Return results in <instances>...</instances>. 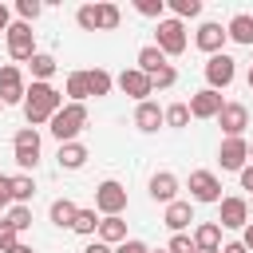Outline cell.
Wrapping results in <instances>:
<instances>
[{
    "instance_id": "obj_40",
    "label": "cell",
    "mask_w": 253,
    "mask_h": 253,
    "mask_svg": "<svg viewBox=\"0 0 253 253\" xmlns=\"http://www.w3.org/2000/svg\"><path fill=\"white\" fill-rule=\"evenodd\" d=\"M237 178H241V190H249V194H253V162H245Z\"/></svg>"
},
{
    "instance_id": "obj_30",
    "label": "cell",
    "mask_w": 253,
    "mask_h": 253,
    "mask_svg": "<svg viewBox=\"0 0 253 253\" xmlns=\"http://www.w3.org/2000/svg\"><path fill=\"white\" fill-rule=\"evenodd\" d=\"M71 233H79V237H95V233H99V213H95V206H91V210L79 206V213H75V221H71Z\"/></svg>"
},
{
    "instance_id": "obj_47",
    "label": "cell",
    "mask_w": 253,
    "mask_h": 253,
    "mask_svg": "<svg viewBox=\"0 0 253 253\" xmlns=\"http://www.w3.org/2000/svg\"><path fill=\"white\" fill-rule=\"evenodd\" d=\"M194 253H221V249H194Z\"/></svg>"
},
{
    "instance_id": "obj_41",
    "label": "cell",
    "mask_w": 253,
    "mask_h": 253,
    "mask_svg": "<svg viewBox=\"0 0 253 253\" xmlns=\"http://www.w3.org/2000/svg\"><path fill=\"white\" fill-rule=\"evenodd\" d=\"M12 206V194H8V174H0V213Z\"/></svg>"
},
{
    "instance_id": "obj_1",
    "label": "cell",
    "mask_w": 253,
    "mask_h": 253,
    "mask_svg": "<svg viewBox=\"0 0 253 253\" xmlns=\"http://www.w3.org/2000/svg\"><path fill=\"white\" fill-rule=\"evenodd\" d=\"M20 107H24L28 126H43V123H51V115L63 107V91H55L51 83H28Z\"/></svg>"
},
{
    "instance_id": "obj_48",
    "label": "cell",
    "mask_w": 253,
    "mask_h": 253,
    "mask_svg": "<svg viewBox=\"0 0 253 253\" xmlns=\"http://www.w3.org/2000/svg\"><path fill=\"white\" fill-rule=\"evenodd\" d=\"M249 91H253V67H249Z\"/></svg>"
},
{
    "instance_id": "obj_18",
    "label": "cell",
    "mask_w": 253,
    "mask_h": 253,
    "mask_svg": "<svg viewBox=\"0 0 253 253\" xmlns=\"http://www.w3.org/2000/svg\"><path fill=\"white\" fill-rule=\"evenodd\" d=\"M162 221H166V229L170 233H186L190 225H194V202H170L166 206V213H162Z\"/></svg>"
},
{
    "instance_id": "obj_11",
    "label": "cell",
    "mask_w": 253,
    "mask_h": 253,
    "mask_svg": "<svg viewBox=\"0 0 253 253\" xmlns=\"http://www.w3.org/2000/svg\"><path fill=\"white\" fill-rule=\"evenodd\" d=\"M115 87L123 91V95H130L134 103H146L154 91H150V75H142L138 67H123L119 71V79H115Z\"/></svg>"
},
{
    "instance_id": "obj_36",
    "label": "cell",
    "mask_w": 253,
    "mask_h": 253,
    "mask_svg": "<svg viewBox=\"0 0 253 253\" xmlns=\"http://www.w3.org/2000/svg\"><path fill=\"white\" fill-rule=\"evenodd\" d=\"M134 12H138V16H146V20H162L166 0H134Z\"/></svg>"
},
{
    "instance_id": "obj_17",
    "label": "cell",
    "mask_w": 253,
    "mask_h": 253,
    "mask_svg": "<svg viewBox=\"0 0 253 253\" xmlns=\"http://www.w3.org/2000/svg\"><path fill=\"white\" fill-rule=\"evenodd\" d=\"M150 198L154 202H162V206H170V202H178V174H170V170H158V174H150Z\"/></svg>"
},
{
    "instance_id": "obj_35",
    "label": "cell",
    "mask_w": 253,
    "mask_h": 253,
    "mask_svg": "<svg viewBox=\"0 0 253 253\" xmlns=\"http://www.w3.org/2000/svg\"><path fill=\"white\" fill-rule=\"evenodd\" d=\"M16 16H20L24 24H32V20L43 16V4H40V0H16Z\"/></svg>"
},
{
    "instance_id": "obj_24",
    "label": "cell",
    "mask_w": 253,
    "mask_h": 253,
    "mask_svg": "<svg viewBox=\"0 0 253 253\" xmlns=\"http://www.w3.org/2000/svg\"><path fill=\"white\" fill-rule=\"evenodd\" d=\"M28 67H32V83H51V75L59 71L55 55H47V51H36V55L28 59Z\"/></svg>"
},
{
    "instance_id": "obj_2",
    "label": "cell",
    "mask_w": 253,
    "mask_h": 253,
    "mask_svg": "<svg viewBox=\"0 0 253 253\" xmlns=\"http://www.w3.org/2000/svg\"><path fill=\"white\" fill-rule=\"evenodd\" d=\"M83 126H87V103H63V107L51 115V123H47V130L55 134L59 146H63V142H79Z\"/></svg>"
},
{
    "instance_id": "obj_38",
    "label": "cell",
    "mask_w": 253,
    "mask_h": 253,
    "mask_svg": "<svg viewBox=\"0 0 253 253\" xmlns=\"http://www.w3.org/2000/svg\"><path fill=\"white\" fill-rule=\"evenodd\" d=\"M166 253H194V237L190 233H174L170 245H166Z\"/></svg>"
},
{
    "instance_id": "obj_50",
    "label": "cell",
    "mask_w": 253,
    "mask_h": 253,
    "mask_svg": "<svg viewBox=\"0 0 253 253\" xmlns=\"http://www.w3.org/2000/svg\"><path fill=\"white\" fill-rule=\"evenodd\" d=\"M150 253H166V249H150Z\"/></svg>"
},
{
    "instance_id": "obj_33",
    "label": "cell",
    "mask_w": 253,
    "mask_h": 253,
    "mask_svg": "<svg viewBox=\"0 0 253 253\" xmlns=\"http://www.w3.org/2000/svg\"><path fill=\"white\" fill-rule=\"evenodd\" d=\"M4 221H8L16 233L32 229V206H8V210H4Z\"/></svg>"
},
{
    "instance_id": "obj_29",
    "label": "cell",
    "mask_w": 253,
    "mask_h": 253,
    "mask_svg": "<svg viewBox=\"0 0 253 253\" xmlns=\"http://www.w3.org/2000/svg\"><path fill=\"white\" fill-rule=\"evenodd\" d=\"M63 95H67V103H87L91 99L87 95V71H71L63 83Z\"/></svg>"
},
{
    "instance_id": "obj_14",
    "label": "cell",
    "mask_w": 253,
    "mask_h": 253,
    "mask_svg": "<svg viewBox=\"0 0 253 253\" xmlns=\"http://www.w3.org/2000/svg\"><path fill=\"white\" fill-rule=\"evenodd\" d=\"M217 123H221V134H225V138H245L249 107H245V103H225L221 115H217Z\"/></svg>"
},
{
    "instance_id": "obj_31",
    "label": "cell",
    "mask_w": 253,
    "mask_h": 253,
    "mask_svg": "<svg viewBox=\"0 0 253 253\" xmlns=\"http://www.w3.org/2000/svg\"><path fill=\"white\" fill-rule=\"evenodd\" d=\"M166 8L174 12V20H198L202 16V0H166Z\"/></svg>"
},
{
    "instance_id": "obj_3",
    "label": "cell",
    "mask_w": 253,
    "mask_h": 253,
    "mask_svg": "<svg viewBox=\"0 0 253 253\" xmlns=\"http://www.w3.org/2000/svg\"><path fill=\"white\" fill-rule=\"evenodd\" d=\"M75 24H79L83 32H115V28L123 24V12H119V4L99 0V4H83V8L75 12Z\"/></svg>"
},
{
    "instance_id": "obj_45",
    "label": "cell",
    "mask_w": 253,
    "mask_h": 253,
    "mask_svg": "<svg viewBox=\"0 0 253 253\" xmlns=\"http://www.w3.org/2000/svg\"><path fill=\"white\" fill-rule=\"evenodd\" d=\"M241 245H245V249H253V221L241 229Z\"/></svg>"
},
{
    "instance_id": "obj_15",
    "label": "cell",
    "mask_w": 253,
    "mask_h": 253,
    "mask_svg": "<svg viewBox=\"0 0 253 253\" xmlns=\"http://www.w3.org/2000/svg\"><path fill=\"white\" fill-rule=\"evenodd\" d=\"M217 162H221V170H237L241 174V166L249 162V138H221Z\"/></svg>"
},
{
    "instance_id": "obj_5",
    "label": "cell",
    "mask_w": 253,
    "mask_h": 253,
    "mask_svg": "<svg viewBox=\"0 0 253 253\" xmlns=\"http://www.w3.org/2000/svg\"><path fill=\"white\" fill-rule=\"evenodd\" d=\"M4 43H8V55L16 59V67H20V63H28V59L36 55V32H32V24L12 20V24H8V32H4Z\"/></svg>"
},
{
    "instance_id": "obj_26",
    "label": "cell",
    "mask_w": 253,
    "mask_h": 253,
    "mask_svg": "<svg viewBox=\"0 0 253 253\" xmlns=\"http://www.w3.org/2000/svg\"><path fill=\"white\" fill-rule=\"evenodd\" d=\"M194 249H221V225L217 221L194 225Z\"/></svg>"
},
{
    "instance_id": "obj_34",
    "label": "cell",
    "mask_w": 253,
    "mask_h": 253,
    "mask_svg": "<svg viewBox=\"0 0 253 253\" xmlns=\"http://www.w3.org/2000/svg\"><path fill=\"white\" fill-rule=\"evenodd\" d=\"M178 83V71H174V63H166V67H158L154 75H150V91H170Z\"/></svg>"
},
{
    "instance_id": "obj_12",
    "label": "cell",
    "mask_w": 253,
    "mask_h": 253,
    "mask_svg": "<svg viewBox=\"0 0 253 253\" xmlns=\"http://www.w3.org/2000/svg\"><path fill=\"white\" fill-rule=\"evenodd\" d=\"M217 206H221V213H217V225H221V229H245V225H249V202H245V198L229 194V198H221Z\"/></svg>"
},
{
    "instance_id": "obj_21",
    "label": "cell",
    "mask_w": 253,
    "mask_h": 253,
    "mask_svg": "<svg viewBox=\"0 0 253 253\" xmlns=\"http://www.w3.org/2000/svg\"><path fill=\"white\" fill-rule=\"evenodd\" d=\"M8 194H12V206H28L36 198V178L32 174H8Z\"/></svg>"
},
{
    "instance_id": "obj_10",
    "label": "cell",
    "mask_w": 253,
    "mask_h": 253,
    "mask_svg": "<svg viewBox=\"0 0 253 253\" xmlns=\"http://www.w3.org/2000/svg\"><path fill=\"white\" fill-rule=\"evenodd\" d=\"M24 91H28L24 71H20L16 63H4V67H0V103H4V107H16V103H24Z\"/></svg>"
},
{
    "instance_id": "obj_9",
    "label": "cell",
    "mask_w": 253,
    "mask_h": 253,
    "mask_svg": "<svg viewBox=\"0 0 253 253\" xmlns=\"http://www.w3.org/2000/svg\"><path fill=\"white\" fill-rule=\"evenodd\" d=\"M190 202L198 206H217L221 202V182L213 170H194L190 174Z\"/></svg>"
},
{
    "instance_id": "obj_46",
    "label": "cell",
    "mask_w": 253,
    "mask_h": 253,
    "mask_svg": "<svg viewBox=\"0 0 253 253\" xmlns=\"http://www.w3.org/2000/svg\"><path fill=\"white\" fill-rule=\"evenodd\" d=\"M12 253H36V249H32V245H16Z\"/></svg>"
},
{
    "instance_id": "obj_19",
    "label": "cell",
    "mask_w": 253,
    "mask_h": 253,
    "mask_svg": "<svg viewBox=\"0 0 253 253\" xmlns=\"http://www.w3.org/2000/svg\"><path fill=\"white\" fill-rule=\"evenodd\" d=\"M134 126H138L142 134H154L158 126H166V123H162V107H158V103H150V99H146V103H138V107H134Z\"/></svg>"
},
{
    "instance_id": "obj_28",
    "label": "cell",
    "mask_w": 253,
    "mask_h": 253,
    "mask_svg": "<svg viewBox=\"0 0 253 253\" xmlns=\"http://www.w3.org/2000/svg\"><path fill=\"white\" fill-rule=\"evenodd\" d=\"M111 87H115V75H111V71H103V67H91V71H87V95H91V99L111 95Z\"/></svg>"
},
{
    "instance_id": "obj_37",
    "label": "cell",
    "mask_w": 253,
    "mask_h": 253,
    "mask_svg": "<svg viewBox=\"0 0 253 253\" xmlns=\"http://www.w3.org/2000/svg\"><path fill=\"white\" fill-rule=\"evenodd\" d=\"M16 245H20V233H16V229H12V225L0 217V253H12Z\"/></svg>"
},
{
    "instance_id": "obj_32",
    "label": "cell",
    "mask_w": 253,
    "mask_h": 253,
    "mask_svg": "<svg viewBox=\"0 0 253 253\" xmlns=\"http://www.w3.org/2000/svg\"><path fill=\"white\" fill-rule=\"evenodd\" d=\"M162 123L174 126V130L190 126V107H186V103H170V107H162Z\"/></svg>"
},
{
    "instance_id": "obj_22",
    "label": "cell",
    "mask_w": 253,
    "mask_h": 253,
    "mask_svg": "<svg viewBox=\"0 0 253 253\" xmlns=\"http://www.w3.org/2000/svg\"><path fill=\"white\" fill-rule=\"evenodd\" d=\"M225 36H229L233 43H245V47H253V12H237V16L225 24Z\"/></svg>"
},
{
    "instance_id": "obj_20",
    "label": "cell",
    "mask_w": 253,
    "mask_h": 253,
    "mask_svg": "<svg viewBox=\"0 0 253 253\" xmlns=\"http://www.w3.org/2000/svg\"><path fill=\"white\" fill-rule=\"evenodd\" d=\"M87 158H91V150H87L83 142H63V146H59V154H55L59 170H83V166H87Z\"/></svg>"
},
{
    "instance_id": "obj_13",
    "label": "cell",
    "mask_w": 253,
    "mask_h": 253,
    "mask_svg": "<svg viewBox=\"0 0 253 253\" xmlns=\"http://www.w3.org/2000/svg\"><path fill=\"white\" fill-rule=\"evenodd\" d=\"M190 119H217L221 115V107H225V99H221V91H210V87H202V91H194L190 95Z\"/></svg>"
},
{
    "instance_id": "obj_25",
    "label": "cell",
    "mask_w": 253,
    "mask_h": 253,
    "mask_svg": "<svg viewBox=\"0 0 253 253\" xmlns=\"http://www.w3.org/2000/svg\"><path fill=\"white\" fill-rule=\"evenodd\" d=\"M75 213H79V206H75L71 198H55V202H51V210H47V217H51V225H55V229H71Z\"/></svg>"
},
{
    "instance_id": "obj_49",
    "label": "cell",
    "mask_w": 253,
    "mask_h": 253,
    "mask_svg": "<svg viewBox=\"0 0 253 253\" xmlns=\"http://www.w3.org/2000/svg\"><path fill=\"white\" fill-rule=\"evenodd\" d=\"M249 162H253V142H249Z\"/></svg>"
},
{
    "instance_id": "obj_16",
    "label": "cell",
    "mask_w": 253,
    "mask_h": 253,
    "mask_svg": "<svg viewBox=\"0 0 253 253\" xmlns=\"http://www.w3.org/2000/svg\"><path fill=\"white\" fill-rule=\"evenodd\" d=\"M225 28L217 24V20H206L198 32H194V43H198V51H206V55H217L221 47H225Z\"/></svg>"
},
{
    "instance_id": "obj_39",
    "label": "cell",
    "mask_w": 253,
    "mask_h": 253,
    "mask_svg": "<svg viewBox=\"0 0 253 253\" xmlns=\"http://www.w3.org/2000/svg\"><path fill=\"white\" fill-rule=\"evenodd\" d=\"M115 253H150V245L138 241V237H126L123 245H115Z\"/></svg>"
},
{
    "instance_id": "obj_4",
    "label": "cell",
    "mask_w": 253,
    "mask_h": 253,
    "mask_svg": "<svg viewBox=\"0 0 253 253\" xmlns=\"http://www.w3.org/2000/svg\"><path fill=\"white\" fill-rule=\"evenodd\" d=\"M186 43H190V40H186V24H182V20H174V16H162V20H158V28H154V47L170 59V55H182V51H186Z\"/></svg>"
},
{
    "instance_id": "obj_23",
    "label": "cell",
    "mask_w": 253,
    "mask_h": 253,
    "mask_svg": "<svg viewBox=\"0 0 253 253\" xmlns=\"http://www.w3.org/2000/svg\"><path fill=\"white\" fill-rule=\"evenodd\" d=\"M95 237L115 249V245L126 241V221H123V217H99V233H95Z\"/></svg>"
},
{
    "instance_id": "obj_7",
    "label": "cell",
    "mask_w": 253,
    "mask_h": 253,
    "mask_svg": "<svg viewBox=\"0 0 253 253\" xmlns=\"http://www.w3.org/2000/svg\"><path fill=\"white\" fill-rule=\"evenodd\" d=\"M123 210H126V186L115 178L99 182L95 186V213L99 217H123Z\"/></svg>"
},
{
    "instance_id": "obj_43",
    "label": "cell",
    "mask_w": 253,
    "mask_h": 253,
    "mask_svg": "<svg viewBox=\"0 0 253 253\" xmlns=\"http://www.w3.org/2000/svg\"><path fill=\"white\" fill-rule=\"evenodd\" d=\"M8 24H12V8H8V4H0V36L8 32Z\"/></svg>"
},
{
    "instance_id": "obj_6",
    "label": "cell",
    "mask_w": 253,
    "mask_h": 253,
    "mask_svg": "<svg viewBox=\"0 0 253 253\" xmlns=\"http://www.w3.org/2000/svg\"><path fill=\"white\" fill-rule=\"evenodd\" d=\"M40 150H43V142H40V130H36V126H20V130L12 134V158H16L20 170H36Z\"/></svg>"
},
{
    "instance_id": "obj_52",
    "label": "cell",
    "mask_w": 253,
    "mask_h": 253,
    "mask_svg": "<svg viewBox=\"0 0 253 253\" xmlns=\"http://www.w3.org/2000/svg\"><path fill=\"white\" fill-rule=\"evenodd\" d=\"M249 67H253V63H249Z\"/></svg>"
},
{
    "instance_id": "obj_8",
    "label": "cell",
    "mask_w": 253,
    "mask_h": 253,
    "mask_svg": "<svg viewBox=\"0 0 253 253\" xmlns=\"http://www.w3.org/2000/svg\"><path fill=\"white\" fill-rule=\"evenodd\" d=\"M233 79H237V59L233 55L217 51V55L206 59V83H210V91H225Z\"/></svg>"
},
{
    "instance_id": "obj_44",
    "label": "cell",
    "mask_w": 253,
    "mask_h": 253,
    "mask_svg": "<svg viewBox=\"0 0 253 253\" xmlns=\"http://www.w3.org/2000/svg\"><path fill=\"white\" fill-rule=\"evenodd\" d=\"M221 253H249V249H245L241 241H225V245H221Z\"/></svg>"
},
{
    "instance_id": "obj_27",
    "label": "cell",
    "mask_w": 253,
    "mask_h": 253,
    "mask_svg": "<svg viewBox=\"0 0 253 253\" xmlns=\"http://www.w3.org/2000/svg\"><path fill=\"white\" fill-rule=\"evenodd\" d=\"M134 67H138L142 75H154L158 67H166V55H162L154 43H146V47H138V55H134Z\"/></svg>"
},
{
    "instance_id": "obj_42",
    "label": "cell",
    "mask_w": 253,
    "mask_h": 253,
    "mask_svg": "<svg viewBox=\"0 0 253 253\" xmlns=\"http://www.w3.org/2000/svg\"><path fill=\"white\" fill-rule=\"evenodd\" d=\"M83 253H115V249H111V245H103V241L95 237V241H87V249H83Z\"/></svg>"
},
{
    "instance_id": "obj_51",
    "label": "cell",
    "mask_w": 253,
    "mask_h": 253,
    "mask_svg": "<svg viewBox=\"0 0 253 253\" xmlns=\"http://www.w3.org/2000/svg\"><path fill=\"white\" fill-rule=\"evenodd\" d=\"M249 213H253V202H249Z\"/></svg>"
}]
</instances>
